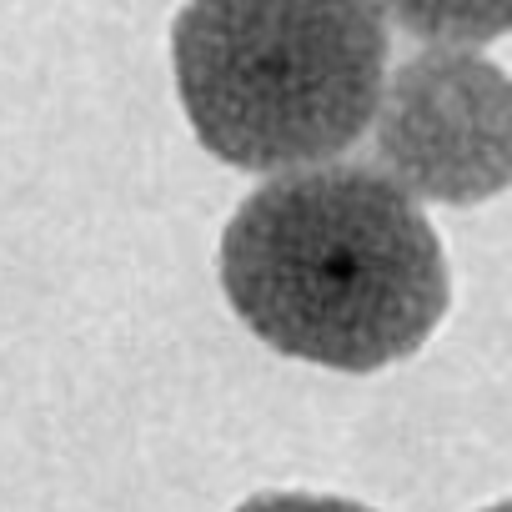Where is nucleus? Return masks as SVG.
<instances>
[{"label":"nucleus","instance_id":"nucleus-6","mask_svg":"<svg viewBox=\"0 0 512 512\" xmlns=\"http://www.w3.org/2000/svg\"><path fill=\"white\" fill-rule=\"evenodd\" d=\"M482 512H512V497H502V502H492V507H482Z\"/></svg>","mask_w":512,"mask_h":512},{"label":"nucleus","instance_id":"nucleus-1","mask_svg":"<svg viewBox=\"0 0 512 512\" xmlns=\"http://www.w3.org/2000/svg\"><path fill=\"white\" fill-rule=\"evenodd\" d=\"M221 292L272 352L332 372L407 362L452 302L422 206L372 166H302L251 191L221 231Z\"/></svg>","mask_w":512,"mask_h":512},{"label":"nucleus","instance_id":"nucleus-2","mask_svg":"<svg viewBox=\"0 0 512 512\" xmlns=\"http://www.w3.org/2000/svg\"><path fill=\"white\" fill-rule=\"evenodd\" d=\"M377 0H186L171 26L181 111L216 161L282 176L362 141L387 86Z\"/></svg>","mask_w":512,"mask_h":512},{"label":"nucleus","instance_id":"nucleus-3","mask_svg":"<svg viewBox=\"0 0 512 512\" xmlns=\"http://www.w3.org/2000/svg\"><path fill=\"white\" fill-rule=\"evenodd\" d=\"M372 141L412 201L482 206L512 186V76L467 46H432L387 76Z\"/></svg>","mask_w":512,"mask_h":512},{"label":"nucleus","instance_id":"nucleus-5","mask_svg":"<svg viewBox=\"0 0 512 512\" xmlns=\"http://www.w3.org/2000/svg\"><path fill=\"white\" fill-rule=\"evenodd\" d=\"M236 512H377V507L352 497H317V492H262V497H246Z\"/></svg>","mask_w":512,"mask_h":512},{"label":"nucleus","instance_id":"nucleus-4","mask_svg":"<svg viewBox=\"0 0 512 512\" xmlns=\"http://www.w3.org/2000/svg\"><path fill=\"white\" fill-rule=\"evenodd\" d=\"M377 11L432 46H487L512 36V0H377Z\"/></svg>","mask_w":512,"mask_h":512}]
</instances>
